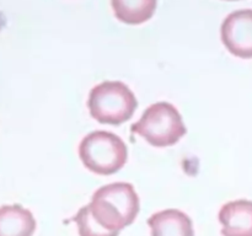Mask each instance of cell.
Segmentation results:
<instances>
[{"label":"cell","mask_w":252,"mask_h":236,"mask_svg":"<svg viewBox=\"0 0 252 236\" xmlns=\"http://www.w3.org/2000/svg\"><path fill=\"white\" fill-rule=\"evenodd\" d=\"M221 42L233 56L252 58V10L234 11L225 17L220 29Z\"/></svg>","instance_id":"5b68a950"},{"label":"cell","mask_w":252,"mask_h":236,"mask_svg":"<svg viewBox=\"0 0 252 236\" xmlns=\"http://www.w3.org/2000/svg\"><path fill=\"white\" fill-rule=\"evenodd\" d=\"M36 226L33 214L20 204L0 206V236H33Z\"/></svg>","instance_id":"ba28073f"},{"label":"cell","mask_w":252,"mask_h":236,"mask_svg":"<svg viewBox=\"0 0 252 236\" xmlns=\"http://www.w3.org/2000/svg\"><path fill=\"white\" fill-rule=\"evenodd\" d=\"M137 107V97L122 81H103L89 93L90 116L102 124H122L133 117Z\"/></svg>","instance_id":"7a4b0ae2"},{"label":"cell","mask_w":252,"mask_h":236,"mask_svg":"<svg viewBox=\"0 0 252 236\" xmlns=\"http://www.w3.org/2000/svg\"><path fill=\"white\" fill-rule=\"evenodd\" d=\"M158 0H111L115 16L121 22L139 25L152 19Z\"/></svg>","instance_id":"9c48e42d"},{"label":"cell","mask_w":252,"mask_h":236,"mask_svg":"<svg viewBox=\"0 0 252 236\" xmlns=\"http://www.w3.org/2000/svg\"><path fill=\"white\" fill-rule=\"evenodd\" d=\"M88 206L98 225L117 233L132 225L140 210L138 193L128 182H115L100 187L94 192Z\"/></svg>","instance_id":"6da1fadb"},{"label":"cell","mask_w":252,"mask_h":236,"mask_svg":"<svg viewBox=\"0 0 252 236\" xmlns=\"http://www.w3.org/2000/svg\"><path fill=\"white\" fill-rule=\"evenodd\" d=\"M79 157L89 171L110 176L120 171L128 160V149L122 138L106 130L89 133L79 144Z\"/></svg>","instance_id":"3957f363"},{"label":"cell","mask_w":252,"mask_h":236,"mask_svg":"<svg viewBox=\"0 0 252 236\" xmlns=\"http://www.w3.org/2000/svg\"><path fill=\"white\" fill-rule=\"evenodd\" d=\"M130 132L144 138L155 148L172 147L187 133L182 116L172 103L150 105L138 122L130 125Z\"/></svg>","instance_id":"277c9868"},{"label":"cell","mask_w":252,"mask_h":236,"mask_svg":"<svg viewBox=\"0 0 252 236\" xmlns=\"http://www.w3.org/2000/svg\"><path fill=\"white\" fill-rule=\"evenodd\" d=\"M71 220L75 221L78 225L79 236H120V233L117 231H107L98 225L91 215L89 206H81Z\"/></svg>","instance_id":"30bf717a"},{"label":"cell","mask_w":252,"mask_h":236,"mask_svg":"<svg viewBox=\"0 0 252 236\" xmlns=\"http://www.w3.org/2000/svg\"><path fill=\"white\" fill-rule=\"evenodd\" d=\"M152 236H194L193 223L185 211L165 209L148 219Z\"/></svg>","instance_id":"52a82bcc"},{"label":"cell","mask_w":252,"mask_h":236,"mask_svg":"<svg viewBox=\"0 0 252 236\" xmlns=\"http://www.w3.org/2000/svg\"><path fill=\"white\" fill-rule=\"evenodd\" d=\"M218 219L223 236H252V202L248 199L228 202L220 208Z\"/></svg>","instance_id":"8992f818"}]
</instances>
